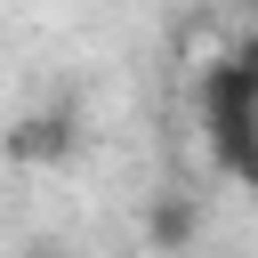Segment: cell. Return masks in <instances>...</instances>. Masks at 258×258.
Wrapping results in <instances>:
<instances>
[{
	"label": "cell",
	"instance_id": "cell-1",
	"mask_svg": "<svg viewBox=\"0 0 258 258\" xmlns=\"http://www.w3.org/2000/svg\"><path fill=\"white\" fill-rule=\"evenodd\" d=\"M73 145H81L73 113H24V121L0 129V153L16 169H56V161H73Z\"/></svg>",
	"mask_w": 258,
	"mask_h": 258
},
{
	"label": "cell",
	"instance_id": "cell-2",
	"mask_svg": "<svg viewBox=\"0 0 258 258\" xmlns=\"http://www.w3.org/2000/svg\"><path fill=\"white\" fill-rule=\"evenodd\" d=\"M202 226H210V210H202V194H185V185L153 194V210H145V242H153L161 258H185V250L202 242Z\"/></svg>",
	"mask_w": 258,
	"mask_h": 258
},
{
	"label": "cell",
	"instance_id": "cell-3",
	"mask_svg": "<svg viewBox=\"0 0 258 258\" xmlns=\"http://www.w3.org/2000/svg\"><path fill=\"white\" fill-rule=\"evenodd\" d=\"M194 105H202V121H242V113H258V81L234 56H210L194 73Z\"/></svg>",
	"mask_w": 258,
	"mask_h": 258
},
{
	"label": "cell",
	"instance_id": "cell-4",
	"mask_svg": "<svg viewBox=\"0 0 258 258\" xmlns=\"http://www.w3.org/2000/svg\"><path fill=\"white\" fill-rule=\"evenodd\" d=\"M202 137H210V161H218L242 194H258V113H242V121H202Z\"/></svg>",
	"mask_w": 258,
	"mask_h": 258
},
{
	"label": "cell",
	"instance_id": "cell-5",
	"mask_svg": "<svg viewBox=\"0 0 258 258\" xmlns=\"http://www.w3.org/2000/svg\"><path fill=\"white\" fill-rule=\"evenodd\" d=\"M226 56H234V64H242V73H250V81H258V32H242V40H234V48H226Z\"/></svg>",
	"mask_w": 258,
	"mask_h": 258
}]
</instances>
